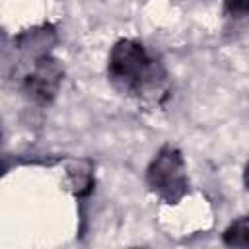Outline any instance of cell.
<instances>
[{
    "mask_svg": "<svg viewBox=\"0 0 249 249\" xmlns=\"http://www.w3.org/2000/svg\"><path fill=\"white\" fill-rule=\"evenodd\" d=\"M241 179H243V187L249 191V161H247L245 167H243V175H241Z\"/></svg>",
    "mask_w": 249,
    "mask_h": 249,
    "instance_id": "obj_8",
    "label": "cell"
},
{
    "mask_svg": "<svg viewBox=\"0 0 249 249\" xmlns=\"http://www.w3.org/2000/svg\"><path fill=\"white\" fill-rule=\"evenodd\" d=\"M222 241L228 247H243L249 249V216H241L233 220L222 233Z\"/></svg>",
    "mask_w": 249,
    "mask_h": 249,
    "instance_id": "obj_6",
    "label": "cell"
},
{
    "mask_svg": "<svg viewBox=\"0 0 249 249\" xmlns=\"http://www.w3.org/2000/svg\"><path fill=\"white\" fill-rule=\"evenodd\" d=\"M111 86L142 103L160 105L167 97V72L136 39H119L107 58Z\"/></svg>",
    "mask_w": 249,
    "mask_h": 249,
    "instance_id": "obj_1",
    "label": "cell"
},
{
    "mask_svg": "<svg viewBox=\"0 0 249 249\" xmlns=\"http://www.w3.org/2000/svg\"><path fill=\"white\" fill-rule=\"evenodd\" d=\"M224 12L228 16H249V0H224Z\"/></svg>",
    "mask_w": 249,
    "mask_h": 249,
    "instance_id": "obj_7",
    "label": "cell"
},
{
    "mask_svg": "<svg viewBox=\"0 0 249 249\" xmlns=\"http://www.w3.org/2000/svg\"><path fill=\"white\" fill-rule=\"evenodd\" d=\"M66 185L74 196L84 198L93 189V163L89 160H72L66 165Z\"/></svg>",
    "mask_w": 249,
    "mask_h": 249,
    "instance_id": "obj_4",
    "label": "cell"
},
{
    "mask_svg": "<svg viewBox=\"0 0 249 249\" xmlns=\"http://www.w3.org/2000/svg\"><path fill=\"white\" fill-rule=\"evenodd\" d=\"M64 66L51 53L33 60L31 72L23 78L21 89L25 97L35 105H51L62 86Z\"/></svg>",
    "mask_w": 249,
    "mask_h": 249,
    "instance_id": "obj_3",
    "label": "cell"
},
{
    "mask_svg": "<svg viewBox=\"0 0 249 249\" xmlns=\"http://www.w3.org/2000/svg\"><path fill=\"white\" fill-rule=\"evenodd\" d=\"M148 189L165 204H179L189 193L187 161L183 152L173 146H161L146 169Z\"/></svg>",
    "mask_w": 249,
    "mask_h": 249,
    "instance_id": "obj_2",
    "label": "cell"
},
{
    "mask_svg": "<svg viewBox=\"0 0 249 249\" xmlns=\"http://www.w3.org/2000/svg\"><path fill=\"white\" fill-rule=\"evenodd\" d=\"M54 41H56L54 29L51 25H43V27H35L21 33L18 37V47L21 51H29L35 60L43 54H49V47L54 45Z\"/></svg>",
    "mask_w": 249,
    "mask_h": 249,
    "instance_id": "obj_5",
    "label": "cell"
}]
</instances>
